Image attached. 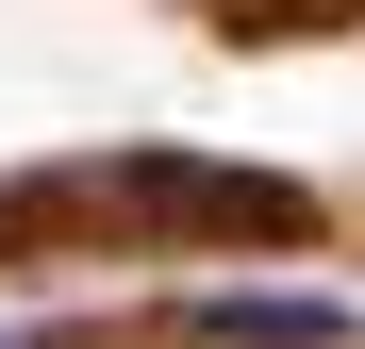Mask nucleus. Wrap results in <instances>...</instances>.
<instances>
[{
	"mask_svg": "<svg viewBox=\"0 0 365 349\" xmlns=\"http://www.w3.org/2000/svg\"><path fill=\"white\" fill-rule=\"evenodd\" d=\"M100 216H166V233H316V200L266 166H116Z\"/></svg>",
	"mask_w": 365,
	"mask_h": 349,
	"instance_id": "1",
	"label": "nucleus"
},
{
	"mask_svg": "<svg viewBox=\"0 0 365 349\" xmlns=\"http://www.w3.org/2000/svg\"><path fill=\"white\" fill-rule=\"evenodd\" d=\"M0 349H17V333H0Z\"/></svg>",
	"mask_w": 365,
	"mask_h": 349,
	"instance_id": "2",
	"label": "nucleus"
}]
</instances>
